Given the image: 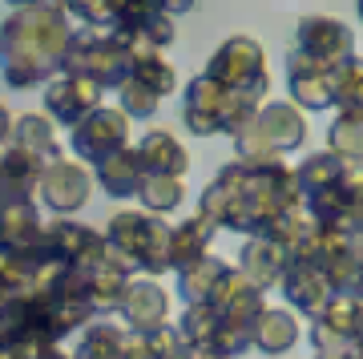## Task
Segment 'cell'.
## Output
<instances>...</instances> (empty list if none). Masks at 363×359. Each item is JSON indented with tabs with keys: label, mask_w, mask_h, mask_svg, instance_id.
I'll list each match as a JSON object with an SVG mask.
<instances>
[{
	"label": "cell",
	"mask_w": 363,
	"mask_h": 359,
	"mask_svg": "<svg viewBox=\"0 0 363 359\" xmlns=\"http://www.w3.org/2000/svg\"><path fill=\"white\" fill-rule=\"evenodd\" d=\"M65 4H33L13 9L0 25V81L13 89L49 85L61 73V53L69 45Z\"/></svg>",
	"instance_id": "obj_1"
},
{
	"label": "cell",
	"mask_w": 363,
	"mask_h": 359,
	"mask_svg": "<svg viewBox=\"0 0 363 359\" xmlns=\"http://www.w3.org/2000/svg\"><path fill=\"white\" fill-rule=\"evenodd\" d=\"M303 61H311L315 69H335L339 61H347L351 53H355V37H351V28L335 16H303L295 28V49Z\"/></svg>",
	"instance_id": "obj_2"
},
{
	"label": "cell",
	"mask_w": 363,
	"mask_h": 359,
	"mask_svg": "<svg viewBox=\"0 0 363 359\" xmlns=\"http://www.w3.org/2000/svg\"><path fill=\"white\" fill-rule=\"evenodd\" d=\"M206 77L218 81L222 89H238V85H271L267 77V53L255 37H230L222 40L218 53L210 57Z\"/></svg>",
	"instance_id": "obj_3"
},
{
	"label": "cell",
	"mask_w": 363,
	"mask_h": 359,
	"mask_svg": "<svg viewBox=\"0 0 363 359\" xmlns=\"http://www.w3.org/2000/svg\"><path fill=\"white\" fill-rule=\"evenodd\" d=\"M125 138H130V117L121 114V109H113V105H97L89 117H81L77 126H73L69 150H73L81 162H93V166H97L101 158L121 150Z\"/></svg>",
	"instance_id": "obj_4"
},
{
	"label": "cell",
	"mask_w": 363,
	"mask_h": 359,
	"mask_svg": "<svg viewBox=\"0 0 363 359\" xmlns=\"http://www.w3.org/2000/svg\"><path fill=\"white\" fill-rule=\"evenodd\" d=\"M89 190H93V174L81 162H69V158H52L45 174H40V202L49 206L52 214H73L81 206L89 202Z\"/></svg>",
	"instance_id": "obj_5"
},
{
	"label": "cell",
	"mask_w": 363,
	"mask_h": 359,
	"mask_svg": "<svg viewBox=\"0 0 363 359\" xmlns=\"http://www.w3.org/2000/svg\"><path fill=\"white\" fill-rule=\"evenodd\" d=\"M101 85L93 77H73V73H57V77L45 85V109H49L52 121L61 126H77L81 117H89L97 105H101Z\"/></svg>",
	"instance_id": "obj_6"
},
{
	"label": "cell",
	"mask_w": 363,
	"mask_h": 359,
	"mask_svg": "<svg viewBox=\"0 0 363 359\" xmlns=\"http://www.w3.org/2000/svg\"><path fill=\"white\" fill-rule=\"evenodd\" d=\"M45 158L28 154L21 145H4L0 154V206H13V202H33V194L40 190V174H45Z\"/></svg>",
	"instance_id": "obj_7"
},
{
	"label": "cell",
	"mask_w": 363,
	"mask_h": 359,
	"mask_svg": "<svg viewBox=\"0 0 363 359\" xmlns=\"http://www.w3.org/2000/svg\"><path fill=\"white\" fill-rule=\"evenodd\" d=\"M117 311H121V319L130 323V331H157V327L166 323V315H169V295H166L162 282L138 279V282L125 287Z\"/></svg>",
	"instance_id": "obj_8"
},
{
	"label": "cell",
	"mask_w": 363,
	"mask_h": 359,
	"mask_svg": "<svg viewBox=\"0 0 363 359\" xmlns=\"http://www.w3.org/2000/svg\"><path fill=\"white\" fill-rule=\"evenodd\" d=\"M283 295H286V303L295 311H303V315H319V311L331 303V282H327V275L315 263H286V270H283Z\"/></svg>",
	"instance_id": "obj_9"
},
{
	"label": "cell",
	"mask_w": 363,
	"mask_h": 359,
	"mask_svg": "<svg viewBox=\"0 0 363 359\" xmlns=\"http://www.w3.org/2000/svg\"><path fill=\"white\" fill-rule=\"evenodd\" d=\"M255 126L267 133V141H271L279 154L298 150L307 141V117H303V109L295 101H267L255 114Z\"/></svg>",
	"instance_id": "obj_10"
},
{
	"label": "cell",
	"mask_w": 363,
	"mask_h": 359,
	"mask_svg": "<svg viewBox=\"0 0 363 359\" xmlns=\"http://www.w3.org/2000/svg\"><path fill=\"white\" fill-rule=\"evenodd\" d=\"M186 129L198 138H214L222 133V85L210 81L206 73L186 85Z\"/></svg>",
	"instance_id": "obj_11"
},
{
	"label": "cell",
	"mask_w": 363,
	"mask_h": 359,
	"mask_svg": "<svg viewBox=\"0 0 363 359\" xmlns=\"http://www.w3.org/2000/svg\"><path fill=\"white\" fill-rule=\"evenodd\" d=\"M286 263H291V255H286L279 243L262 238V234H255V238L242 246V255H238V270H242L259 291H267V287H274V282L283 279Z\"/></svg>",
	"instance_id": "obj_12"
},
{
	"label": "cell",
	"mask_w": 363,
	"mask_h": 359,
	"mask_svg": "<svg viewBox=\"0 0 363 359\" xmlns=\"http://www.w3.org/2000/svg\"><path fill=\"white\" fill-rule=\"evenodd\" d=\"M138 158H142L145 174H166V178H182L190 170V154L182 150V141L169 129H150L138 141Z\"/></svg>",
	"instance_id": "obj_13"
},
{
	"label": "cell",
	"mask_w": 363,
	"mask_h": 359,
	"mask_svg": "<svg viewBox=\"0 0 363 359\" xmlns=\"http://www.w3.org/2000/svg\"><path fill=\"white\" fill-rule=\"evenodd\" d=\"M145 170H142V158H138V145H121V150H113L109 158H101L97 162V182H101V190L109 194V198H130V194H138V186H142Z\"/></svg>",
	"instance_id": "obj_14"
},
{
	"label": "cell",
	"mask_w": 363,
	"mask_h": 359,
	"mask_svg": "<svg viewBox=\"0 0 363 359\" xmlns=\"http://www.w3.org/2000/svg\"><path fill=\"white\" fill-rule=\"evenodd\" d=\"M214 231H218V222L210 219V214H202V210H198L194 219H186V222L174 226V270H178V275L186 267H194L198 258L206 255Z\"/></svg>",
	"instance_id": "obj_15"
},
{
	"label": "cell",
	"mask_w": 363,
	"mask_h": 359,
	"mask_svg": "<svg viewBox=\"0 0 363 359\" xmlns=\"http://www.w3.org/2000/svg\"><path fill=\"white\" fill-rule=\"evenodd\" d=\"M250 343L267 351V355H283L291 347L298 343V319L291 311H279V307H267L255 323V331H250Z\"/></svg>",
	"instance_id": "obj_16"
},
{
	"label": "cell",
	"mask_w": 363,
	"mask_h": 359,
	"mask_svg": "<svg viewBox=\"0 0 363 359\" xmlns=\"http://www.w3.org/2000/svg\"><path fill=\"white\" fill-rule=\"evenodd\" d=\"M138 270H142V275H154V279L166 275V270H174V226H166L157 214H150V226H145V234H142Z\"/></svg>",
	"instance_id": "obj_17"
},
{
	"label": "cell",
	"mask_w": 363,
	"mask_h": 359,
	"mask_svg": "<svg viewBox=\"0 0 363 359\" xmlns=\"http://www.w3.org/2000/svg\"><path fill=\"white\" fill-rule=\"evenodd\" d=\"M40 234L37 202H13L0 206V246L4 250H28Z\"/></svg>",
	"instance_id": "obj_18"
},
{
	"label": "cell",
	"mask_w": 363,
	"mask_h": 359,
	"mask_svg": "<svg viewBox=\"0 0 363 359\" xmlns=\"http://www.w3.org/2000/svg\"><path fill=\"white\" fill-rule=\"evenodd\" d=\"M13 145H21V150H28V154L45 158V162L61 158L52 117H45V114H21V117H16V121H13Z\"/></svg>",
	"instance_id": "obj_19"
},
{
	"label": "cell",
	"mask_w": 363,
	"mask_h": 359,
	"mask_svg": "<svg viewBox=\"0 0 363 359\" xmlns=\"http://www.w3.org/2000/svg\"><path fill=\"white\" fill-rule=\"evenodd\" d=\"M226 270L230 267H226L222 258H214V255H202L194 267L182 270L178 291H182V299H186V307H190V303H210V295L218 291V282H222Z\"/></svg>",
	"instance_id": "obj_20"
},
{
	"label": "cell",
	"mask_w": 363,
	"mask_h": 359,
	"mask_svg": "<svg viewBox=\"0 0 363 359\" xmlns=\"http://www.w3.org/2000/svg\"><path fill=\"white\" fill-rule=\"evenodd\" d=\"M331 89H335V109L339 114L363 117V57L351 53L347 61L331 69Z\"/></svg>",
	"instance_id": "obj_21"
},
{
	"label": "cell",
	"mask_w": 363,
	"mask_h": 359,
	"mask_svg": "<svg viewBox=\"0 0 363 359\" xmlns=\"http://www.w3.org/2000/svg\"><path fill=\"white\" fill-rule=\"evenodd\" d=\"M315 323L327 327V331H335L339 339H351L355 343L363 335V303L355 295H331V303L315 315Z\"/></svg>",
	"instance_id": "obj_22"
},
{
	"label": "cell",
	"mask_w": 363,
	"mask_h": 359,
	"mask_svg": "<svg viewBox=\"0 0 363 359\" xmlns=\"http://www.w3.org/2000/svg\"><path fill=\"white\" fill-rule=\"evenodd\" d=\"M138 202L145 214H169L186 202V186L182 178H166V174H145L138 186Z\"/></svg>",
	"instance_id": "obj_23"
},
{
	"label": "cell",
	"mask_w": 363,
	"mask_h": 359,
	"mask_svg": "<svg viewBox=\"0 0 363 359\" xmlns=\"http://www.w3.org/2000/svg\"><path fill=\"white\" fill-rule=\"evenodd\" d=\"M291 81V97L298 109H331L335 105V89H331V73L323 69H307V73H286Z\"/></svg>",
	"instance_id": "obj_24"
},
{
	"label": "cell",
	"mask_w": 363,
	"mask_h": 359,
	"mask_svg": "<svg viewBox=\"0 0 363 359\" xmlns=\"http://www.w3.org/2000/svg\"><path fill=\"white\" fill-rule=\"evenodd\" d=\"M125 287H130V275H121L117 267H109V263L93 267L89 270V307L101 311V315L117 311V303H121V295H125Z\"/></svg>",
	"instance_id": "obj_25"
},
{
	"label": "cell",
	"mask_w": 363,
	"mask_h": 359,
	"mask_svg": "<svg viewBox=\"0 0 363 359\" xmlns=\"http://www.w3.org/2000/svg\"><path fill=\"white\" fill-rule=\"evenodd\" d=\"M339 170H343V158H335L331 150H323V154H311V158H307V162L295 170L298 190H303V202H307L311 194L327 190V186H335V182H339Z\"/></svg>",
	"instance_id": "obj_26"
},
{
	"label": "cell",
	"mask_w": 363,
	"mask_h": 359,
	"mask_svg": "<svg viewBox=\"0 0 363 359\" xmlns=\"http://www.w3.org/2000/svg\"><path fill=\"white\" fill-rule=\"evenodd\" d=\"M218 323H222V315L210 303H190L178 331L186 335V343H194V351H210L214 335H218Z\"/></svg>",
	"instance_id": "obj_27"
},
{
	"label": "cell",
	"mask_w": 363,
	"mask_h": 359,
	"mask_svg": "<svg viewBox=\"0 0 363 359\" xmlns=\"http://www.w3.org/2000/svg\"><path fill=\"white\" fill-rule=\"evenodd\" d=\"M327 150L335 158H343V162L363 158V117L339 114L335 121H331V129H327Z\"/></svg>",
	"instance_id": "obj_28"
},
{
	"label": "cell",
	"mask_w": 363,
	"mask_h": 359,
	"mask_svg": "<svg viewBox=\"0 0 363 359\" xmlns=\"http://www.w3.org/2000/svg\"><path fill=\"white\" fill-rule=\"evenodd\" d=\"M133 81H142L145 89H154L157 97H169V93L178 89V69L162 57V53H154V57H142V61H133L130 69Z\"/></svg>",
	"instance_id": "obj_29"
},
{
	"label": "cell",
	"mask_w": 363,
	"mask_h": 359,
	"mask_svg": "<svg viewBox=\"0 0 363 359\" xmlns=\"http://www.w3.org/2000/svg\"><path fill=\"white\" fill-rule=\"evenodd\" d=\"M117 109L125 117H138V121H150V117L157 114V105H162V97H157L154 89H145L142 81H133V77H125L121 85H117Z\"/></svg>",
	"instance_id": "obj_30"
},
{
	"label": "cell",
	"mask_w": 363,
	"mask_h": 359,
	"mask_svg": "<svg viewBox=\"0 0 363 359\" xmlns=\"http://www.w3.org/2000/svg\"><path fill=\"white\" fill-rule=\"evenodd\" d=\"M65 13L85 21V28H113L117 25V0H65Z\"/></svg>",
	"instance_id": "obj_31"
},
{
	"label": "cell",
	"mask_w": 363,
	"mask_h": 359,
	"mask_svg": "<svg viewBox=\"0 0 363 359\" xmlns=\"http://www.w3.org/2000/svg\"><path fill=\"white\" fill-rule=\"evenodd\" d=\"M121 359H154L150 335L145 331H125V339H121Z\"/></svg>",
	"instance_id": "obj_32"
},
{
	"label": "cell",
	"mask_w": 363,
	"mask_h": 359,
	"mask_svg": "<svg viewBox=\"0 0 363 359\" xmlns=\"http://www.w3.org/2000/svg\"><path fill=\"white\" fill-rule=\"evenodd\" d=\"M9 141H13V114H9V109L0 105V150H4Z\"/></svg>",
	"instance_id": "obj_33"
},
{
	"label": "cell",
	"mask_w": 363,
	"mask_h": 359,
	"mask_svg": "<svg viewBox=\"0 0 363 359\" xmlns=\"http://www.w3.org/2000/svg\"><path fill=\"white\" fill-rule=\"evenodd\" d=\"M319 359H363V355L355 343H347V347H335V351H319Z\"/></svg>",
	"instance_id": "obj_34"
},
{
	"label": "cell",
	"mask_w": 363,
	"mask_h": 359,
	"mask_svg": "<svg viewBox=\"0 0 363 359\" xmlns=\"http://www.w3.org/2000/svg\"><path fill=\"white\" fill-rule=\"evenodd\" d=\"M347 250L363 263V226H351V231H347Z\"/></svg>",
	"instance_id": "obj_35"
},
{
	"label": "cell",
	"mask_w": 363,
	"mask_h": 359,
	"mask_svg": "<svg viewBox=\"0 0 363 359\" xmlns=\"http://www.w3.org/2000/svg\"><path fill=\"white\" fill-rule=\"evenodd\" d=\"M13 9H33V4H65V0H9Z\"/></svg>",
	"instance_id": "obj_36"
},
{
	"label": "cell",
	"mask_w": 363,
	"mask_h": 359,
	"mask_svg": "<svg viewBox=\"0 0 363 359\" xmlns=\"http://www.w3.org/2000/svg\"><path fill=\"white\" fill-rule=\"evenodd\" d=\"M351 295H355V299L363 303V267H359V279H355V287H351Z\"/></svg>",
	"instance_id": "obj_37"
},
{
	"label": "cell",
	"mask_w": 363,
	"mask_h": 359,
	"mask_svg": "<svg viewBox=\"0 0 363 359\" xmlns=\"http://www.w3.org/2000/svg\"><path fill=\"white\" fill-rule=\"evenodd\" d=\"M355 13H359V21H363V0H355Z\"/></svg>",
	"instance_id": "obj_38"
},
{
	"label": "cell",
	"mask_w": 363,
	"mask_h": 359,
	"mask_svg": "<svg viewBox=\"0 0 363 359\" xmlns=\"http://www.w3.org/2000/svg\"><path fill=\"white\" fill-rule=\"evenodd\" d=\"M355 347H359V355H363V335H359V339H355Z\"/></svg>",
	"instance_id": "obj_39"
},
{
	"label": "cell",
	"mask_w": 363,
	"mask_h": 359,
	"mask_svg": "<svg viewBox=\"0 0 363 359\" xmlns=\"http://www.w3.org/2000/svg\"><path fill=\"white\" fill-rule=\"evenodd\" d=\"M0 154H4V150H0Z\"/></svg>",
	"instance_id": "obj_40"
}]
</instances>
